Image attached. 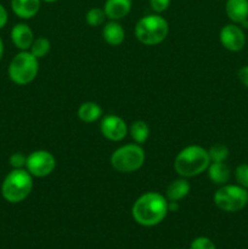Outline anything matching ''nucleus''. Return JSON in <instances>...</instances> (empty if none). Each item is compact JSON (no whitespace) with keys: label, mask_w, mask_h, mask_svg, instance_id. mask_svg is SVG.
<instances>
[{"label":"nucleus","mask_w":248,"mask_h":249,"mask_svg":"<svg viewBox=\"0 0 248 249\" xmlns=\"http://www.w3.org/2000/svg\"><path fill=\"white\" fill-rule=\"evenodd\" d=\"M168 212L167 199L158 192H147L140 196L131 209L134 220L142 226H155L162 223Z\"/></svg>","instance_id":"obj_1"},{"label":"nucleus","mask_w":248,"mask_h":249,"mask_svg":"<svg viewBox=\"0 0 248 249\" xmlns=\"http://www.w3.org/2000/svg\"><path fill=\"white\" fill-rule=\"evenodd\" d=\"M211 164L208 151L197 145L187 146L179 152L174 168L180 177L192 178L206 172Z\"/></svg>","instance_id":"obj_2"},{"label":"nucleus","mask_w":248,"mask_h":249,"mask_svg":"<svg viewBox=\"0 0 248 249\" xmlns=\"http://www.w3.org/2000/svg\"><path fill=\"white\" fill-rule=\"evenodd\" d=\"M33 179L28 170L15 169L7 174L1 186L2 197L10 203H19L31 195Z\"/></svg>","instance_id":"obj_3"},{"label":"nucleus","mask_w":248,"mask_h":249,"mask_svg":"<svg viewBox=\"0 0 248 249\" xmlns=\"http://www.w3.org/2000/svg\"><path fill=\"white\" fill-rule=\"evenodd\" d=\"M169 26L159 15H147L136 23L135 36L145 45H156L167 38Z\"/></svg>","instance_id":"obj_4"},{"label":"nucleus","mask_w":248,"mask_h":249,"mask_svg":"<svg viewBox=\"0 0 248 249\" xmlns=\"http://www.w3.org/2000/svg\"><path fill=\"white\" fill-rule=\"evenodd\" d=\"M39 72L38 58L28 51L17 53L9 66V77L15 84L26 85L35 79Z\"/></svg>","instance_id":"obj_5"},{"label":"nucleus","mask_w":248,"mask_h":249,"mask_svg":"<svg viewBox=\"0 0 248 249\" xmlns=\"http://www.w3.org/2000/svg\"><path fill=\"white\" fill-rule=\"evenodd\" d=\"M145 163V151L139 143H129L117 148L111 156V165L119 173H133Z\"/></svg>","instance_id":"obj_6"},{"label":"nucleus","mask_w":248,"mask_h":249,"mask_svg":"<svg viewBox=\"0 0 248 249\" xmlns=\"http://www.w3.org/2000/svg\"><path fill=\"white\" fill-rule=\"evenodd\" d=\"M214 203L223 212H240L247 206L248 191L240 185H223L214 195Z\"/></svg>","instance_id":"obj_7"},{"label":"nucleus","mask_w":248,"mask_h":249,"mask_svg":"<svg viewBox=\"0 0 248 249\" xmlns=\"http://www.w3.org/2000/svg\"><path fill=\"white\" fill-rule=\"evenodd\" d=\"M26 167L32 177L44 178L53 172L56 167V160L48 151H34L27 157Z\"/></svg>","instance_id":"obj_8"},{"label":"nucleus","mask_w":248,"mask_h":249,"mask_svg":"<svg viewBox=\"0 0 248 249\" xmlns=\"http://www.w3.org/2000/svg\"><path fill=\"white\" fill-rule=\"evenodd\" d=\"M220 43L229 51L242 50L246 44V36L242 29L236 24H226L220 31Z\"/></svg>","instance_id":"obj_9"},{"label":"nucleus","mask_w":248,"mask_h":249,"mask_svg":"<svg viewBox=\"0 0 248 249\" xmlns=\"http://www.w3.org/2000/svg\"><path fill=\"white\" fill-rule=\"evenodd\" d=\"M100 129H101L102 135L111 141L123 140L126 135V130H128L125 122L121 117L114 116V114L105 117L102 119Z\"/></svg>","instance_id":"obj_10"},{"label":"nucleus","mask_w":248,"mask_h":249,"mask_svg":"<svg viewBox=\"0 0 248 249\" xmlns=\"http://www.w3.org/2000/svg\"><path fill=\"white\" fill-rule=\"evenodd\" d=\"M11 39L16 48H18L22 51H27L28 49H31L34 41L33 31L27 24L18 23L12 28Z\"/></svg>","instance_id":"obj_11"},{"label":"nucleus","mask_w":248,"mask_h":249,"mask_svg":"<svg viewBox=\"0 0 248 249\" xmlns=\"http://www.w3.org/2000/svg\"><path fill=\"white\" fill-rule=\"evenodd\" d=\"M131 0H106L105 2V14L112 21L124 18L131 10Z\"/></svg>","instance_id":"obj_12"},{"label":"nucleus","mask_w":248,"mask_h":249,"mask_svg":"<svg viewBox=\"0 0 248 249\" xmlns=\"http://www.w3.org/2000/svg\"><path fill=\"white\" fill-rule=\"evenodd\" d=\"M226 15L235 23H241L248 18V0H228Z\"/></svg>","instance_id":"obj_13"},{"label":"nucleus","mask_w":248,"mask_h":249,"mask_svg":"<svg viewBox=\"0 0 248 249\" xmlns=\"http://www.w3.org/2000/svg\"><path fill=\"white\" fill-rule=\"evenodd\" d=\"M11 7L21 18H32L40 7V0H11Z\"/></svg>","instance_id":"obj_14"},{"label":"nucleus","mask_w":248,"mask_h":249,"mask_svg":"<svg viewBox=\"0 0 248 249\" xmlns=\"http://www.w3.org/2000/svg\"><path fill=\"white\" fill-rule=\"evenodd\" d=\"M102 36H104V39L106 40V43H108L109 45L117 46L121 45L124 41L125 32H124L121 23H118L117 21H111L105 24Z\"/></svg>","instance_id":"obj_15"},{"label":"nucleus","mask_w":248,"mask_h":249,"mask_svg":"<svg viewBox=\"0 0 248 249\" xmlns=\"http://www.w3.org/2000/svg\"><path fill=\"white\" fill-rule=\"evenodd\" d=\"M207 170L209 179L216 185H226L230 179V169L224 162L211 163Z\"/></svg>","instance_id":"obj_16"},{"label":"nucleus","mask_w":248,"mask_h":249,"mask_svg":"<svg viewBox=\"0 0 248 249\" xmlns=\"http://www.w3.org/2000/svg\"><path fill=\"white\" fill-rule=\"evenodd\" d=\"M78 116L85 123H94L102 116V108L95 102H84L78 109Z\"/></svg>","instance_id":"obj_17"},{"label":"nucleus","mask_w":248,"mask_h":249,"mask_svg":"<svg viewBox=\"0 0 248 249\" xmlns=\"http://www.w3.org/2000/svg\"><path fill=\"white\" fill-rule=\"evenodd\" d=\"M190 192V184L185 179H177L173 181L167 189V197L169 201H180L185 198Z\"/></svg>","instance_id":"obj_18"},{"label":"nucleus","mask_w":248,"mask_h":249,"mask_svg":"<svg viewBox=\"0 0 248 249\" xmlns=\"http://www.w3.org/2000/svg\"><path fill=\"white\" fill-rule=\"evenodd\" d=\"M130 135L136 143H145L150 136V128L143 121H136L130 126Z\"/></svg>","instance_id":"obj_19"},{"label":"nucleus","mask_w":248,"mask_h":249,"mask_svg":"<svg viewBox=\"0 0 248 249\" xmlns=\"http://www.w3.org/2000/svg\"><path fill=\"white\" fill-rule=\"evenodd\" d=\"M50 49H51L50 41H49L46 38L40 36V38L35 39V40L33 41V44H32L31 46V53H33L36 58H43L44 56L48 55Z\"/></svg>","instance_id":"obj_20"},{"label":"nucleus","mask_w":248,"mask_h":249,"mask_svg":"<svg viewBox=\"0 0 248 249\" xmlns=\"http://www.w3.org/2000/svg\"><path fill=\"white\" fill-rule=\"evenodd\" d=\"M105 18H106L105 10L100 9V7H92V9H90L89 11L87 12V16H85L88 24L92 27L101 26L105 22Z\"/></svg>","instance_id":"obj_21"},{"label":"nucleus","mask_w":248,"mask_h":249,"mask_svg":"<svg viewBox=\"0 0 248 249\" xmlns=\"http://www.w3.org/2000/svg\"><path fill=\"white\" fill-rule=\"evenodd\" d=\"M211 162H224L229 157V148L225 145H214L208 150Z\"/></svg>","instance_id":"obj_22"},{"label":"nucleus","mask_w":248,"mask_h":249,"mask_svg":"<svg viewBox=\"0 0 248 249\" xmlns=\"http://www.w3.org/2000/svg\"><path fill=\"white\" fill-rule=\"evenodd\" d=\"M236 181L245 189H248V164H240L235 172Z\"/></svg>","instance_id":"obj_23"},{"label":"nucleus","mask_w":248,"mask_h":249,"mask_svg":"<svg viewBox=\"0 0 248 249\" xmlns=\"http://www.w3.org/2000/svg\"><path fill=\"white\" fill-rule=\"evenodd\" d=\"M191 249H215V246L209 238L198 237L191 243Z\"/></svg>","instance_id":"obj_24"},{"label":"nucleus","mask_w":248,"mask_h":249,"mask_svg":"<svg viewBox=\"0 0 248 249\" xmlns=\"http://www.w3.org/2000/svg\"><path fill=\"white\" fill-rule=\"evenodd\" d=\"M27 157L22 153H14V155L10 157V164L11 167H14L15 169H22L23 165H26Z\"/></svg>","instance_id":"obj_25"},{"label":"nucleus","mask_w":248,"mask_h":249,"mask_svg":"<svg viewBox=\"0 0 248 249\" xmlns=\"http://www.w3.org/2000/svg\"><path fill=\"white\" fill-rule=\"evenodd\" d=\"M170 1L172 0H150L151 9L157 12V14H160V12L165 11L169 7Z\"/></svg>","instance_id":"obj_26"},{"label":"nucleus","mask_w":248,"mask_h":249,"mask_svg":"<svg viewBox=\"0 0 248 249\" xmlns=\"http://www.w3.org/2000/svg\"><path fill=\"white\" fill-rule=\"evenodd\" d=\"M238 79L245 87L248 88V66H245L238 71Z\"/></svg>","instance_id":"obj_27"},{"label":"nucleus","mask_w":248,"mask_h":249,"mask_svg":"<svg viewBox=\"0 0 248 249\" xmlns=\"http://www.w3.org/2000/svg\"><path fill=\"white\" fill-rule=\"evenodd\" d=\"M7 22V12L5 7L0 4V29L4 28Z\"/></svg>","instance_id":"obj_28"},{"label":"nucleus","mask_w":248,"mask_h":249,"mask_svg":"<svg viewBox=\"0 0 248 249\" xmlns=\"http://www.w3.org/2000/svg\"><path fill=\"white\" fill-rule=\"evenodd\" d=\"M179 209V204H177V201H170L168 203V211H172V212H177Z\"/></svg>","instance_id":"obj_29"},{"label":"nucleus","mask_w":248,"mask_h":249,"mask_svg":"<svg viewBox=\"0 0 248 249\" xmlns=\"http://www.w3.org/2000/svg\"><path fill=\"white\" fill-rule=\"evenodd\" d=\"M2 53H4V44H2L1 38H0V60L2 57Z\"/></svg>","instance_id":"obj_30"},{"label":"nucleus","mask_w":248,"mask_h":249,"mask_svg":"<svg viewBox=\"0 0 248 249\" xmlns=\"http://www.w3.org/2000/svg\"><path fill=\"white\" fill-rule=\"evenodd\" d=\"M241 24H242V26L245 27V28H248V18L245 19V21H243V22H241Z\"/></svg>","instance_id":"obj_31"},{"label":"nucleus","mask_w":248,"mask_h":249,"mask_svg":"<svg viewBox=\"0 0 248 249\" xmlns=\"http://www.w3.org/2000/svg\"><path fill=\"white\" fill-rule=\"evenodd\" d=\"M43 1H45V2H55V1H57V0H43Z\"/></svg>","instance_id":"obj_32"}]
</instances>
